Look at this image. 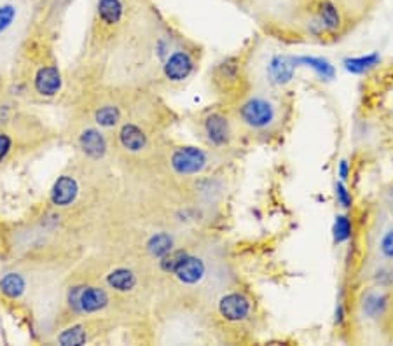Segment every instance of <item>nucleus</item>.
I'll list each match as a JSON object with an SVG mask.
<instances>
[{
    "label": "nucleus",
    "instance_id": "1",
    "mask_svg": "<svg viewBox=\"0 0 393 346\" xmlns=\"http://www.w3.org/2000/svg\"><path fill=\"white\" fill-rule=\"evenodd\" d=\"M179 33L156 0H93L58 107L95 89L152 88Z\"/></svg>",
    "mask_w": 393,
    "mask_h": 346
},
{
    "label": "nucleus",
    "instance_id": "2",
    "mask_svg": "<svg viewBox=\"0 0 393 346\" xmlns=\"http://www.w3.org/2000/svg\"><path fill=\"white\" fill-rule=\"evenodd\" d=\"M33 215L55 226L88 252L107 244L126 212L125 185L112 161L70 156Z\"/></svg>",
    "mask_w": 393,
    "mask_h": 346
},
{
    "label": "nucleus",
    "instance_id": "3",
    "mask_svg": "<svg viewBox=\"0 0 393 346\" xmlns=\"http://www.w3.org/2000/svg\"><path fill=\"white\" fill-rule=\"evenodd\" d=\"M75 0H37L32 21L9 72L11 100L25 107L58 105L65 93L60 42Z\"/></svg>",
    "mask_w": 393,
    "mask_h": 346
},
{
    "label": "nucleus",
    "instance_id": "4",
    "mask_svg": "<svg viewBox=\"0 0 393 346\" xmlns=\"http://www.w3.org/2000/svg\"><path fill=\"white\" fill-rule=\"evenodd\" d=\"M88 254L81 244L32 212L0 222V264L15 261H66L77 264Z\"/></svg>",
    "mask_w": 393,
    "mask_h": 346
},
{
    "label": "nucleus",
    "instance_id": "5",
    "mask_svg": "<svg viewBox=\"0 0 393 346\" xmlns=\"http://www.w3.org/2000/svg\"><path fill=\"white\" fill-rule=\"evenodd\" d=\"M62 142L60 126L32 109L19 105L0 111V173L32 161Z\"/></svg>",
    "mask_w": 393,
    "mask_h": 346
},
{
    "label": "nucleus",
    "instance_id": "6",
    "mask_svg": "<svg viewBox=\"0 0 393 346\" xmlns=\"http://www.w3.org/2000/svg\"><path fill=\"white\" fill-rule=\"evenodd\" d=\"M243 138L271 140L282 133L289 118V105L282 91L248 88L228 103Z\"/></svg>",
    "mask_w": 393,
    "mask_h": 346
},
{
    "label": "nucleus",
    "instance_id": "7",
    "mask_svg": "<svg viewBox=\"0 0 393 346\" xmlns=\"http://www.w3.org/2000/svg\"><path fill=\"white\" fill-rule=\"evenodd\" d=\"M246 88L282 91L292 82L301 60L278 51L266 41L255 42L248 51H241Z\"/></svg>",
    "mask_w": 393,
    "mask_h": 346
},
{
    "label": "nucleus",
    "instance_id": "8",
    "mask_svg": "<svg viewBox=\"0 0 393 346\" xmlns=\"http://www.w3.org/2000/svg\"><path fill=\"white\" fill-rule=\"evenodd\" d=\"M203 58H205V48L181 30L156 75L152 89L165 96L185 89L189 82L198 75Z\"/></svg>",
    "mask_w": 393,
    "mask_h": 346
},
{
    "label": "nucleus",
    "instance_id": "9",
    "mask_svg": "<svg viewBox=\"0 0 393 346\" xmlns=\"http://www.w3.org/2000/svg\"><path fill=\"white\" fill-rule=\"evenodd\" d=\"M189 126L199 145L224 158L236 147L239 138H243L228 103L194 112L189 118Z\"/></svg>",
    "mask_w": 393,
    "mask_h": 346
},
{
    "label": "nucleus",
    "instance_id": "10",
    "mask_svg": "<svg viewBox=\"0 0 393 346\" xmlns=\"http://www.w3.org/2000/svg\"><path fill=\"white\" fill-rule=\"evenodd\" d=\"M37 0H0V74L9 78Z\"/></svg>",
    "mask_w": 393,
    "mask_h": 346
},
{
    "label": "nucleus",
    "instance_id": "11",
    "mask_svg": "<svg viewBox=\"0 0 393 346\" xmlns=\"http://www.w3.org/2000/svg\"><path fill=\"white\" fill-rule=\"evenodd\" d=\"M122 327L119 322L112 318L88 317L79 318V320L70 322L68 325L60 329L55 336L48 341V345H62V346H81V345H96V343H105L116 331H121Z\"/></svg>",
    "mask_w": 393,
    "mask_h": 346
},
{
    "label": "nucleus",
    "instance_id": "12",
    "mask_svg": "<svg viewBox=\"0 0 393 346\" xmlns=\"http://www.w3.org/2000/svg\"><path fill=\"white\" fill-rule=\"evenodd\" d=\"M210 88L222 100V103H231L238 98L246 88L243 74V56L231 55L222 58L210 71Z\"/></svg>",
    "mask_w": 393,
    "mask_h": 346
},
{
    "label": "nucleus",
    "instance_id": "13",
    "mask_svg": "<svg viewBox=\"0 0 393 346\" xmlns=\"http://www.w3.org/2000/svg\"><path fill=\"white\" fill-rule=\"evenodd\" d=\"M213 313L226 327L250 324L255 317L254 299L239 289H224L213 298Z\"/></svg>",
    "mask_w": 393,
    "mask_h": 346
},
{
    "label": "nucleus",
    "instance_id": "14",
    "mask_svg": "<svg viewBox=\"0 0 393 346\" xmlns=\"http://www.w3.org/2000/svg\"><path fill=\"white\" fill-rule=\"evenodd\" d=\"M388 308V295L381 291H369L362 301V311L367 318H379Z\"/></svg>",
    "mask_w": 393,
    "mask_h": 346
},
{
    "label": "nucleus",
    "instance_id": "15",
    "mask_svg": "<svg viewBox=\"0 0 393 346\" xmlns=\"http://www.w3.org/2000/svg\"><path fill=\"white\" fill-rule=\"evenodd\" d=\"M379 63L378 55H367V56H358V58H349L345 62L346 71L353 72V74H364L369 69L376 66Z\"/></svg>",
    "mask_w": 393,
    "mask_h": 346
},
{
    "label": "nucleus",
    "instance_id": "16",
    "mask_svg": "<svg viewBox=\"0 0 393 346\" xmlns=\"http://www.w3.org/2000/svg\"><path fill=\"white\" fill-rule=\"evenodd\" d=\"M301 65L311 66L313 71L320 75L322 79H332L334 78V66L324 58H313V56H301Z\"/></svg>",
    "mask_w": 393,
    "mask_h": 346
},
{
    "label": "nucleus",
    "instance_id": "17",
    "mask_svg": "<svg viewBox=\"0 0 393 346\" xmlns=\"http://www.w3.org/2000/svg\"><path fill=\"white\" fill-rule=\"evenodd\" d=\"M351 221H349L346 215H338L334 222V229H332L336 244H345V242H348V239L351 238Z\"/></svg>",
    "mask_w": 393,
    "mask_h": 346
},
{
    "label": "nucleus",
    "instance_id": "18",
    "mask_svg": "<svg viewBox=\"0 0 393 346\" xmlns=\"http://www.w3.org/2000/svg\"><path fill=\"white\" fill-rule=\"evenodd\" d=\"M379 251H381L383 257L393 261V228L388 229V231L383 235L381 244H379Z\"/></svg>",
    "mask_w": 393,
    "mask_h": 346
},
{
    "label": "nucleus",
    "instance_id": "19",
    "mask_svg": "<svg viewBox=\"0 0 393 346\" xmlns=\"http://www.w3.org/2000/svg\"><path fill=\"white\" fill-rule=\"evenodd\" d=\"M336 198H338V203L342 206V208H349L353 203V198L351 194L348 192V189L345 188V184L342 182H339L338 185H336Z\"/></svg>",
    "mask_w": 393,
    "mask_h": 346
},
{
    "label": "nucleus",
    "instance_id": "20",
    "mask_svg": "<svg viewBox=\"0 0 393 346\" xmlns=\"http://www.w3.org/2000/svg\"><path fill=\"white\" fill-rule=\"evenodd\" d=\"M11 100V91H9V78L4 74H0V111L6 107V103Z\"/></svg>",
    "mask_w": 393,
    "mask_h": 346
},
{
    "label": "nucleus",
    "instance_id": "21",
    "mask_svg": "<svg viewBox=\"0 0 393 346\" xmlns=\"http://www.w3.org/2000/svg\"><path fill=\"white\" fill-rule=\"evenodd\" d=\"M336 2L341 6L345 12H351L355 11V9H365L369 0H336Z\"/></svg>",
    "mask_w": 393,
    "mask_h": 346
},
{
    "label": "nucleus",
    "instance_id": "22",
    "mask_svg": "<svg viewBox=\"0 0 393 346\" xmlns=\"http://www.w3.org/2000/svg\"><path fill=\"white\" fill-rule=\"evenodd\" d=\"M349 175V166H348V161H341L339 163V177H341V181H346Z\"/></svg>",
    "mask_w": 393,
    "mask_h": 346
}]
</instances>
